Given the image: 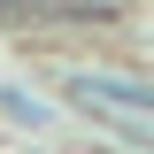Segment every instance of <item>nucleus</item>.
Listing matches in <instances>:
<instances>
[{
  "label": "nucleus",
  "instance_id": "f257e3e1",
  "mask_svg": "<svg viewBox=\"0 0 154 154\" xmlns=\"http://www.w3.org/2000/svg\"><path fill=\"white\" fill-rule=\"evenodd\" d=\"M77 93L123 100V108H154V85H139V77H77Z\"/></svg>",
  "mask_w": 154,
  "mask_h": 154
}]
</instances>
